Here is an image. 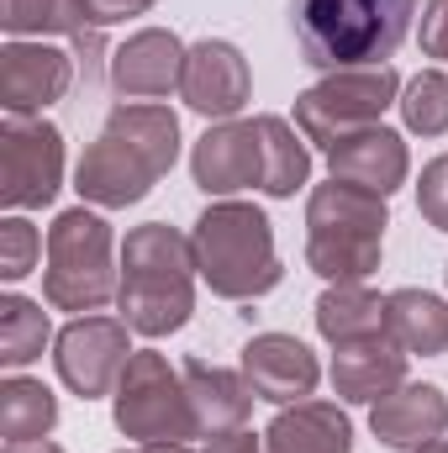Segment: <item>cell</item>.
Returning a JSON list of instances; mask_svg holds the SVG:
<instances>
[{"mask_svg": "<svg viewBox=\"0 0 448 453\" xmlns=\"http://www.w3.org/2000/svg\"><path fill=\"white\" fill-rule=\"evenodd\" d=\"M174 158H180V116L169 106L158 101L116 106L74 169V190L101 211H127L174 169Z\"/></svg>", "mask_w": 448, "mask_h": 453, "instance_id": "6da1fadb", "label": "cell"}, {"mask_svg": "<svg viewBox=\"0 0 448 453\" xmlns=\"http://www.w3.org/2000/svg\"><path fill=\"white\" fill-rule=\"evenodd\" d=\"M196 248L180 226L143 222L121 242V285L116 306L137 338H169L196 311Z\"/></svg>", "mask_w": 448, "mask_h": 453, "instance_id": "7a4b0ae2", "label": "cell"}, {"mask_svg": "<svg viewBox=\"0 0 448 453\" xmlns=\"http://www.w3.org/2000/svg\"><path fill=\"white\" fill-rule=\"evenodd\" d=\"M417 0H296L290 27L312 69H375L412 32Z\"/></svg>", "mask_w": 448, "mask_h": 453, "instance_id": "3957f363", "label": "cell"}, {"mask_svg": "<svg viewBox=\"0 0 448 453\" xmlns=\"http://www.w3.org/2000/svg\"><path fill=\"white\" fill-rule=\"evenodd\" d=\"M196 269L222 301H259L285 280L274 253V226L253 201H212L190 232Z\"/></svg>", "mask_w": 448, "mask_h": 453, "instance_id": "277c9868", "label": "cell"}, {"mask_svg": "<svg viewBox=\"0 0 448 453\" xmlns=\"http://www.w3.org/2000/svg\"><path fill=\"white\" fill-rule=\"evenodd\" d=\"M385 196H369L348 180H328L306 201V269L328 285H364L385 253Z\"/></svg>", "mask_w": 448, "mask_h": 453, "instance_id": "5b68a950", "label": "cell"}, {"mask_svg": "<svg viewBox=\"0 0 448 453\" xmlns=\"http://www.w3.org/2000/svg\"><path fill=\"white\" fill-rule=\"evenodd\" d=\"M121 274L112 264V222L101 211H64L48 226V269H42V296L53 311H101L116 296Z\"/></svg>", "mask_w": 448, "mask_h": 453, "instance_id": "8992f818", "label": "cell"}, {"mask_svg": "<svg viewBox=\"0 0 448 453\" xmlns=\"http://www.w3.org/2000/svg\"><path fill=\"white\" fill-rule=\"evenodd\" d=\"M112 417L116 433L132 443H190V438H201L190 395H185V374L169 369V358L153 348L127 358L121 385L112 395Z\"/></svg>", "mask_w": 448, "mask_h": 453, "instance_id": "52a82bcc", "label": "cell"}, {"mask_svg": "<svg viewBox=\"0 0 448 453\" xmlns=\"http://www.w3.org/2000/svg\"><path fill=\"white\" fill-rule=\"evenodd\" d=\"M401 106V74L390 64H375V69H337L322 85L301 90L296 96V132L317 148L333 153L343 137L364 132V127H380V116Z\"/></svg>", "mask_w": 448, "mask_h": 453, "instance_id": "ba28073f", "label": "cell"}, {"mask_svg": "<svg viewBox=\"0 0 448 453\" xmlns=\"http://www.w3.org/2000/svg\"><path fill=\"white\" fill-rule=\"evenodd\" d=\"M64 190V132L42 116L0 121V206L37 211Z\"/></svg>", "mask_w": 448, "mask_h": 453, "instance_id": "9c48e42d", "label": "cell"}, {"mask_svg": "<svg viewBox=\"0 0 448 453\" xmlns=\"http://www.w3.org/2000/svg\"><path fill=\"white\" fill-rule=\"evenodd\" d=\"M127 333H132V327H127L121 317H74V322L53 338L58 380H64L80 401L116 395L121 369H127V358H132Z\"/></svg>", "mask_w": 448, "mask_h": 453, "instance_id": "30bf717a", "label": "cell"}, {"mask_svg": "<svg viewBox=\"0 0 448 453\" xmlns=\"http://www.w3.org/2000/svg\"><path fill=\"white\" fill-rule=\"evenodd\" d=\"M74 85V53L11 37L0 48V106L5 116H42Z\"/></svg>", "mask_w": 448, "mask_h": 453, "instance_id": "8fae6325", "label": "cell"}, {"mask_svg": "<svg viewBox=\"0 0 448 453\" xmlns=\"http://www.w3.org/2000/svg\"><path fill=\"white\" fill-rule=\"evenodd\" d=\"M180 96L185 106L206 121H232V116L248 106L253 96V74H248V58L222 42V37H206L185 53V80H180Z\"/></svg>", "mask_w": 448, "mask_h": 453, "instance_id": "7c38bea8", "label": "cell"}, {"mask_svg": "<svg viewBox=\"0 0 448 453\" xmlns=\"http://www.w3.org/2000/svg\"><path fill=\"white\" fill-rule=\"evenodd\" d=\"M243 380L253 385L259 401L269 406H296V401H312L317 380H322V364L317 353L290 333H259V338L243 348Z\"/></svg>", "mask_w": 448, "mask_h": 453, "instance_id": "4fadbf2b", "label": "cell"}, {"mask_svg": "<svg viewBox=\"0 0 448 453\" xmlns=\"http://www.w3.org/2000/svg\"><path fill=\"white\" fill-rule=\"evenodd\" d=\"M190 174L206 196H237L264 185V148H259V127L253 121H217L206 127V137L190 153Z\"/></svg>", "mask_w": 448, "mask_h": 453, "instance_id": "5bb4252c", "label": "cell"}, {"mask_svg": "<svg viewBox=\"0 0 448 453\" xmlns=\"http://www.w3.org/2000/svg\"><path fill=\"white\" fill-rule=\"evenodd\" d=\"M185 42L164 27H143L132 32L121 48L112 53V85L127 101H158L169 90H180L185 80Z\"/></svg>", "mask_w": 448, "mask_h": 453, "instance_id": "9a60e30c", "label": "cell"}, {"mask_svg": "<svg viewBox=\"0 0 448 453\" xmlns=\"http://www.w3.org/2000/svg\"><path fill=\"white\" fill-rule=\"evenodd\" d=\"M369 433L385 449H401V453L428 449V443H438L448 433V395L438 385L406 380L401 390H390L385 401L369 406Z\"/></svg>", "mask_w": 448, "mask_h": 453, "instance_id": "2e32d148", "label": "cell"}, {"mask_svg": "<svg viewBox=\"0 0 448 453\" xmlns=\"http://www.w3.org/2000/svg\"><path fill=\"white\" fill-rule=\"evenodd\" d=\"M328 164H333V180H348V185H359V190H369V196H396L401 185H406V174H412V153H406V142H401V132H390L385 121L380 127H364V132H353V137H343L333 153H328Z\"/></svg>", "mask_w": 448, "mask_h": 453, "instance_id": "e0dca14e", "label": "cell"}, {"mask_svg": "<svg viewBox=\"0 0 448 453\" xmlns=\"http://www.w3.org/2000/svg\"><path fill=\"white\" fill-rule=\"evenodd\" d=\"M406 348L390 338V333H375V338L343 342L333 353V390L353 406H375L385 401L390 390L406 385Z\"/></svg>", "mask_w": 448, "mask_h": 453, "instance_id": "ac0fdd59", "label": "cell"}, {"mask_svg": "<svg viewBox=\"0 0 448 453\" xmlns=\"http://www.w3.org/2000/svg\"><path fill=\"white\" fill-rule=\"evenodd\" d=\"M180 374H185V395H190V411H196L201 438H227V433L248 427L253 385L243 380V369H222V364L190 358Z\"/></svg>", "mask_w": 448, "mask_h": 453, "instance_id": "d6986e66", "label": "cell"}, {"mask_svg": "<svg viewBox=\"0 0 448 453\" xmlns=\"http://www.w3.org/2000/svg\"><path fill=\"white\" fill-rule=\"evenodd\" d=\"M0 27L11 37H69L90 69L101 53V27L90 16V0H0Z\"/></svg>", "mask_w": 448, "mask_h": 453, "instance_id": "ffe728a7", "label": "cell"}, {"mask_svg": "<svg viewBox=\"0 0 448 453\" xmlns=\"http://www.w3.org/2000/svg\"><path fill=\"white\" fill-rule=\"evenodd\" d=\"M269 453H353V422L337 401H296L264 433Z\"/></svg>", "mask_w": 448, "mask_h": 453, "instance_id": "44dd1931", "label": "cell"}, {"mask_svg": "<svg viewBox=\"0 0 448 453\" xmlns=\"http://www.w3.org/2000/svg\"><path fill=\"white\" fill-rule=\"evenodd\" d=\"M385 333L401 342L406 353H448V301L433 290H390L385 296Z\"/></svg>", "mask_w": 448, "mask_h": 453, "instance_id": "7402d4cb", "label": "cell"}, {"mask_svg": "<svg viewBox=\"0 0 448 453\" xmlns=\"http://www.w3.org/2000/svg\"><path fill=\"white\" fill-rule=\"evenodd\" d=\"M317 333L333 348L385 333V296H375L369 285H328L317 296Z\"/></svg>", "mask_w": 448, "mask_h": 453, "instance_id": "603a6c76", "label": "cell"}, {"mask_svg": "<svg viewBox=\"0 0 448 453\" xmlns=\"http://www.w3.org/2000/svg\"><path fill=\"white\" fill-rule=\"evenodd\" d=\"M253 127H259V148H264V185L259 190L269 201H290L312 180V153L285 116H253Z\"/></svg>", "mask_w": 448, "mask_h": 453, "instance_id": "cb8c5ba5", "label": "cell"}, {"mask_svg": "<svg viewBox=\"0 0 448 453\" xmlns=\"http://www.w3.org/2000/svg\"><path fill=\"white\" fill-rule=\"evenodd\" d=\"M58 427V401L42 380H27V374H11L0 385V433L5 443H37Z\"/></svg>", "mask_w": 448, "mask_h": 453, "instance_id": "d4e9b609", "label": "cell"}, {"mask_svg": "<svg viewBox=\"0 0 448 453\" xmlns=\"http://www.w3.org/2000/svg\"><path fill=\"white\" fill-rule=\"evenodd\" d=\"M48 338H53V327H48V311L37 301H27V296H5L0 301V364L11 374L37 364Z\"/></svg>", "mask_w": 448, "mask_h": 453, "instance_id": "484cf974", "label": "cell"}, {"mask_svg": "<svg viewBox=\"0 0 448 453\" xmlns=\"http://www.w3.org/2000/svg\"><path fill=\"white\" fill-rule=\"evenodd\" d=\"M401 121L417 137H444L448 132V74L444 69H422L401 90Z\"/></svg>", "mask_w": 448, "mask_h": 453, "instance_id": "4316f807", "label": "cell"}, {"mask_svg": "<svg viewBox=\"0 0 448 453\" xmlns=\"http://www.w3.org/2000/svg\"><path fill=\"white\" fill-rule=\"evenodd\" d=\"M37 253H42V237L27 217H5L0 222V280L16 285L37 269Z\"/></svg>", "mask_w": 448, "mask_h": 453, "instance_id": "83f0119b", "label": "cell"}, {"mask_svg": "<svg viewBox=\"0 0 448 453\" xmlns=\"http://www.w3.org/2000/svg\"><path fill=\"white\" fill-rule=\"evenodd\" d=\"M417 211H422V222L448 232V153H438L428 169H422V180H417Z\"/></svg>", "mask_w": 448, "mask_h": 453, "instance_id": "f1b7e54d", "label": "cell"}, {"mask_svg": "<svg viewBox=\"0 0 448 453\" xmlns=\"http://www.w3.org/2000/svg\"><path fill=\"white\" fill-rule=\"evenodd\" d=\"M422 53L428 58H448V0H428L422 5Z\"/></svg>", "mask_w": 448, "mask_h": 453, "instance_id": "f546056e", "label": "cell"}, {"mask_svg": "<svg viewBox=\"0 0 448 453\" xmlns=\"http://www.w3.org/2000/svg\"><path fill=\"white\" fill-rule=\"evenodd\" d=\"M158 0H90V16H96V27H112V21H127V16H143V11H153Z\"/></svg>", "mask_w": 448, "mask_h": 453, "instance_id": "4dcf8cb0", "label": "cell"}, {"mask_svg": "<svg viewBox=\"0 0 448 453\" xmlns=\"http://www.w3.org/2000/svg\"><path fill=\"white\" fill-rule=\"evenodd\" d=\"M206 453H269L248 427H237V433H227V438H206Z\"/></svg>", "mask_w": 448, "mask_h": 453, "instance_id": "1f68e13d", "label": "cell"}, {"mask_svg": "<svg viewBox=\"0 0 448 453\" xmlns=\"http://www.w3.org/2000/svg\"><path fill=\"white\" fill-rule=\"evenodd\" d=\"M5 453H64V449L48 443V438H37V443H5Z\"/></svg>", "mask_w": 448, "mask_h": 453, "instance_id": "d6a6232c", "label": "cell"}, {"mask_svg": "<svg viewBox=\"0 0 448 453\" xmlns=\"http://www.w3.org/2000/svg\"><path fill=\"white\" fill-rule=\"evenodd\" d=\"M121 453H190V443H137V449H121Z\"/></svg>", "mask_w": 448, "mask_h": 453, "instance_id": "836d02e7", "label": "cell"}, {"mask_svg": "<svg viewBox=\"0 0 448 453\" xmlns=\"http://www.w3.org/2000/svg\"><path fill=\"white\" fill-rule=\"evenodd\" d=\"M417 453H448V438H438V443H428V449H417Z\"/></svg>", "mask_w": 448, "mask_h": 453, "instance_id": "e575fe53", "label": "cell"}]
</instances>
